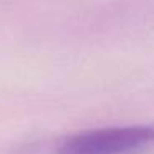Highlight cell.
<instances>
[{"instance_id": "1", "label": "cell", "mask_w": 154, "mask_h": 154, "mask_svg": "<svg viewBox=\"0 0 154 154\" xmlns=\"http://www.w3.org/2000/svg\"><path fill=\"white\" fill-rule=\"evenodd\" d=\"M154 144V124L91 129L58 141L48 154H133Z\"/></svg>"}]
</instances>
